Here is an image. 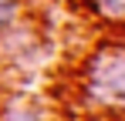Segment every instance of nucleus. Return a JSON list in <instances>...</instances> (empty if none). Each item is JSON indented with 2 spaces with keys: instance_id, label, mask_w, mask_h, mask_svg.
Returning a JSON list of instances; mask_svg holds the SVG:
<instances>
[{
  "instance_id": "1",
  "label": "nucleus",
  "mask_w": 125,
  "mask_h": 121,
  "mask_svg": "<svg viewBox=\"0 0 125 121\" xmlns=\"http://www.w3.org/2000/svg\"><path fill=\"white\" fill-rule=\"evenodd\" d=\"M88 98L95 104L125 108V51L105 47L88 64Z\"/></svg>"
},
{
  "instance_id": "2",
  "label": "nucleus",
  "mask_w": 125,
  "mask_h": 121,
  "mask_svg": "<svg viewBox=\"0 0 125 121\" xmlns=\"http://www.w3.org/2000/svg\"><path fill=\"white\" fill-rule=\"evenodd\" d=\"M95 7L108 20H125V0H95Z\"/></svg>"
},
{
  "instance_id": "4",
  "label": "nucleus",
  "mask_w": 125,
  "mask_h": 121,
  "mask_svg": "<svg viewBox=\"0 0 125 121\" xmlns=\"http://www.w3.org/2000/svg\"><path fill=\"white\" fill-rule=\"evenodd\" d=\"M3 121H37V118H34L27 108H14V111H10V114H7Z\"/></svg>"
},
{
  "instance_id": "3",
  "label": "nucleus",
  "mask_w": 125,
  "mask_h": 121,
  "mask_svg": "<svg viewBox=\"0 0 125 121\" xmlns=\"http://www.w3.org/2000/svg\"><path fill=\"white\" fill-rule=\"evenodd\" d=\"M17 10H21V3H17V0H0V30H3V27H10V24L17 20Z\"/></svg>"
}]
</instances>
